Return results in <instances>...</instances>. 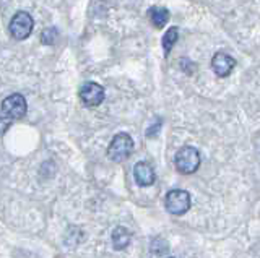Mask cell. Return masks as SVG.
<instances>
[{
    "label": "cell",
    "mask_w": 260,
    "mask_h": 258,
    "mask_svg": "<svg viewBox=\"0 0 260 258\" xmlns=\"http://www.w3.org/2000/svg\"><path fill=\"white\" fill-rule=\"evenodd\" d=\"M134 151V140L128 133H117L109 143L108 158L114 163H122L125 161Z\"/></svg>",
    "instance_id": "6da1fadb"
},
{
    "label": "cell",
    "mask_w": 260,
    "mask_h": 258,
    "mask_svg": "<svg viewBox=\"0 0 260 258\" xmlns=\"http://www.w3.org/2000/svg\"><path fill=\"white\" fill-rule=\"evenodd\" d=\"M174 166L181 174H193L200 166V153L193 146H182L174 156Z\"/></svg>",
    "instance_id": "7a4b0ae2"
},
{
    "label": "cell",
    "mask_w": 260,
    "mask_h": 258,
    "mask_svg": "<svg viewBox=\"0 0 260 258\" xmlns=\"http://www.w3.org/2000/svg\"><path fill=\"white\" fill-rule=\"evenodd\" d=\"M148 17L154 28H162L169 21V12L162 7H153V9H150Z\"/></svg>",
    "instance_id": "30bf717a"
},
{
    "label": "cell",
    "mask_w": 260,
    "mask_h": 258,
    "mask_svg": "<svg viewBox=\"0 0 260 258\" xmlns=\"http://www.w3.org/2000/svg\"><path fill=\"white\" fill-rule=\"evenodd\" d=\"M236 67V60L231 57V55H228L224 52H216L213 55V59H211V68L213 71L218 75V77H228L234 70Z\"/></svg>",
    "instance_id": "52a82bcc"
},
{
    "label": "cell",
    "mask_w": 260,
    "mask_h": 258,
    "mask_svg": "<svg viewBox=\"0 0 260 258\" xmlns=\"http://www.w3.org/2000/svg\"><path fill=\"white\" fill-rule=\"evenodd\" d=\"M32 28H35V21H32L31 15L28 12L15 13L12 21H10V26H8L12 38L18 39V41L26 39L32 33Z\"/></svg>",
    "instance_id": "3957f363"
},
{
    "label": "cell",
    "mask_w": 260,
    "mask_h": 258,
    "mask_svg": "<svg viewBox=\"0 0 260 258\" xmlns=\"http://www.w3.org/2000/svg\"><path fill=\"white\" fill-rule=\"evenodd\" d=\"M26 99L21 94H10L8 98L2 101V106H0V112H2V117L8 120H16L21 119L26 114Z\"/></svg>",
    "instance_id": "277c9868"
},
{
    "label": "cell",
    "mask_w": 260,
    "mask_h": 258,
    "mask_svg": "<svg viewBox=\"0 0 260 258\" xmlns=\"http://www.w3.org/2000/svg\"><path fill=\"white\" fill-rule=\"evenodd\" d=\"M177 38H179V29L177 28H169L166 31V34L162 36V49H165L166 55L171 52V49H173L174 44L177 43Z\"/></svg>",
    "instance_id": "8fae6325"
},
{
    "label": "cell",
    "mask_w": 260,
    "mask_h": 258,
    "mask_svg": "<svg viewBox=\"0 0 260 258\" xmlns=\"http://www.w3.org/2000/svg\"><path fill=\"white\" fill-rule=\"evenodd\" d=\"M10 124H12V120H8L5 117H0V136H2L8 128H10Z\"/></svg>",
    "instance_id": "4fadbf2b"
},
{
    "label": "cell",
    "mask_w": 260,
    "mask_h": 258,
    "mask_svg": "<svg viewBox=\"0 0 260 258\" xmlns=\"http://www.w3.org/2000/svg\"><path fill=\"white\" fill-rule=\"evenodd\" d=\"M190 208V193L185 190H171L166 197V209L171 214L182 216Z\"/></svg>",
    "instance_id": "5b68a950"
},
{
    "label": "cell",
    "mask_w": 260,
    "mask_h": 258,
    "mask_svg": "<svg viewBox=\"0 0 260 258\" xmlns=\"http://www.w3.org/2000/svg\"><path fill=\"white\" fill-rule=\"evenodd\" d=\"M134 177L135 182L140 185V187H150L156 180V175L150 164L146 163H137L134 167Z\"/></svg>",
    "instance_id": "ba28073f"
},
{
    "label": "cell",
    "mask_w": 260,
    "mask_h": 258,
    "mask_svg": "<svg viewBox=\"0 0 260 258\" xmlns=\"http://www.w3.org/2000/svg\"><path fill=\"white\" fill-rule=\"evenodd\" d=\"M130 232L125 229V228H122V226H119V228H116L112 231V245L114 248H117V250H124L128 244H130Z\"/></svg>",
    "instance_id": "9c48e42d"
},
{
    "label": "cell",
    "mask_w": 260,
    "mask_h": 258,
    "mask_svg": "<svg viewBox=\"0 0 260 258\" xmlns=\"http://www.w3.org/2000/svg\"><path fill=\"white\" fill-rule=\"evenodd\" d=\"M169 258H174V256H169Z\"/></svg>",
    "instance_id": "5bb4252c"
},
{
    "label": "cell",
    "mask_w": 260,
    "mask_h": 258,
    "mask_svg": "<svg viewBox=\"0 0 260 258\" xmlns=\"http://www.w3.org/2000/svg\"><path fill=\"white\" fill-rule=\"evenodd\" d=\"M55 39H57V29H54V28H47L43 31V34H41V43L46 46L54 44Z\"/></svg>",
    "instance_id": "7c38bea8"
},
{
    "label": "cell",
    "mask_w": 260,
    "mask_h": 258,
    "mask_svg": "<svg viewBox=\"0 0 260 258\" xmlns=\"http://www.w3.org/2000/svg\"><path fill=\"white\" fill-rule=\"evenodd\" d=\"M80 99L83 101L85 106L96 107L104 101V88L98 83L88 82L80 88Z\"/></svg>",
    "instance_id": "8992f818"
}]
</instances>
